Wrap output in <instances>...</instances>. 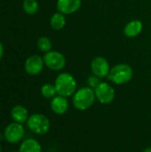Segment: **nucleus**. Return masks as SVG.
<instances>
[{"instance_id":"obj_10","label":"nucleus","mask_w":151,"mask_h":152,"mask_svg":"<svg viewBox=\"0 0 151 152\" xmlns=\"http://www.w3.org/2000/svg\"><path fill=\"white\" fill-rule=\"evenodd\" d=\"M81 6V0H58L57 9L63 14H70L77 12Z\"/></svg>"},{"instance_id":"obj_17","label":"nucleus","mask_w":151,"mask_h":152,"mask_svg":"<svg viewBox=\"0 0 151 152\" xmlns=\"http://www.w3.org/2000/svg\"><path fill=\"white\" fill-rule=\"evenodd\" d=\"M23 10L28 14H34L38 10V3L36 0H25L23 2Z\"/></svg>"},{"instance_id":"obj_1","label":"nucleus","mask_w":151,"mask_h":152,"mask_svg":"<svg viewBox=\"0 0 151 152\" xmlns=\"http://www.w3.org/2000/svg\"><path fill=\"white\" fill-rule=\"evenodd\" d=\"M55 88L57 94L63 97H69L76 93L77 82L75 77L69 73L60 74L55 80Z\"/></svg>"},{"instance_id":"obj_12","label":"nucleus","mask_w":151,"mask_h":152,"mask_svg":"<svg viewBox=\"0 0 151 152\" xmlns=\"http://www.w3.org/2000/svg\"><path fill=\"white\" fill-rule=\"evenodd\" d=\"M142 27H143V25L141 20H131L130 22H128L125 25V27L124 28L125 35L128 37H134L142 32Z\"/></svg>"},{"instance_id":"obj_20","label":"nucleus","mask_w":151,"mask_h":152,"mask_svg":"<svg viewBox=\"0 0 151 152\" xmlns=\"http://www.w3.org/2000/svg\"><path fill=\"white\" fill-rule=\"evenodd\" d=\"M3 53H4V48H3V45L0 42V60H1V58L3 56Z\"/></svg>"},{"instance_id":"obj_13","label":"nucleus","mask_w":151,"mask_h":152,"mask_svg":"<svg viewBox=\"0 0 151 152\" xmlns=\"http://www.w3.org/2000/svg\"><path fill=\"white\" fill-rule=\"evenodd\" d=\"M11 116H12V118L14 120V122L20 123V124L25 123L28 118L27 109L21 105L14 106L11 110Z\"/></svg>"},{"instance_id":"obj_3","label":"nucleus","mask_w":151,"mask_h":152,"mask_svg":"<svg viewBox=\"0 0 151 152\" xmlns=\"http://www.w3.org/2000/svg\"><path fill=\"white\" fill-rule=\"evenodd\" d=\"M133 75V69L128 64L121 63L113 67L107 77L116 85H123L129 82L132 79Z\"/></svg>"},{"instance_id":"obj_16","label":"nucleus","mask_w":151,"mask_h":152,"mask_svg":"<svg viewBox=\"0 0 151 152\" xmlns=\"http://www.w3.org/2000/svg\"><path fill=\"white\" fill-rule=\"evenodd\" d=\"M41 94L46 99H53V98H54L56 94H57L55 86L52 85V84H44L41 87Z\"/></svg>"},{"instance_id":"obj_4","label":"nucleus","mask_w":151,"mask_h":152,"mask_svg":"<svg viewBox=\"0 0 151 152\" xmlns=\"http://www.w3.org/2000/svg\"><path fill=\"white\" fill-rule=\"evenodd\" d=\"M28 129L34 134L43 135L50 129V121L43 114H33L27 120Z\"/></svg>"},{"instance_id":"obj_18","label":"nucleus","mask_w":151,"mask_h":152,"mask_svg":"<svg viewBox=\"0 0 151 152\" xmlns=\"http://www.w3.org/2000/svg\"><path fill=\"white\" fill-rule=\"evenodd\" d=\"M37 47L39 50H41L42 52H45L48 53L51 51L52 48V42L51 40L46 37H42L37 40Z\"/></svg>"},{"instance_id":"obj_2","label":"nucleus","mask_w":151,"mask_h":152,"mask_svg":"<svg viewBox=\"0 0 151 152\" xmlns=\"http://www.w3.org/2000/svg\"><path fill=\"white\" fill-rule=\"evenodd\" d=\"M95 98V93L93 88L82 87L74 94L73 105L78 110H85L94 103Z\"/></svg>"},{"instance_id":"obj_5","label":"nucleus","mask_w":151,"mask_h":152,"mask_svg":"<svg viewBox=\"0 0 151 152\" xmlns=\"http://www.w3.org/2000/svg\"><path fill=\"white\" fill-rule=\"evenodd\" d=\"M96 99L102 104H109L115 99V90L108 83L101 82L94 88Z\"/></svg>"},{"instance_id":"obj_19","label":"nucleus","mask_w":151,"mask_h":152,"mask_svg":"<svg viewBox=\"0 0 151 152\" xmlns=\"http://www.w3.org/2000/svg\"><path fill=\"white\" fill-rule=\"evenodd\" d=\"M100 83H101V82L99 81V77H96V76H94V77H90L89 79H88V84H89V86H91V88H93V87L95 88Z\"/></svg>"},{"instance_id":"obj_15","label":"nucleus","mask_w":151,"mask_h":152,"mask_svg":"<svg viewBox=\"0 0 151 152\" xmlns=\"http://www.w3.org/2000/svg\"><path fill=\"white\" fill-rule=\"evenodd\" d=\"M50 23H51V26H52V28L53 29H56V30L61 29L66 24L65 15L63 13L60 12L54 13L51 18Z\"/></svg>"},{"instance_id":"obj_9","label":"nucleus","mask_w":151,"mask_h":152,"mask_svg":"<svg viewBox=\"0 0 151 152\" xmlns=\"http://www.w3.org/2000/svg\"><path fill=\"white\" fill-rule=\"evenodd\" d=\"M44 64V59H42L39 55H32L25 61V70L28 74L35 76L42 71Z\"/></svg>"},{"instance_id":"obj_8","label":"nucleus","mask_w":151,"mask_h":152,"mask_svg":"<svg viewBox=\"0 0 151 152\" xmlns=\"http://www.w3.org/2000/svg\"><path fill=\"white\" fill-rule=\"evenodd\" d=\"M91 69L93 75L98 77L99 78L107 77L110 71L108 61L101 56H97L92 61Z\"/></svg>"},{"instance_id":"obj_7","label":"nucleus","mask_w":151,"mask_h":152,"mask_svg":"<svg viewBox=\"0 0 151 152\" xmlns=\"http://www.w3.org/2000/svg\"><path fill=\"white\" fill-rule=\"evenodd\" d=\"M44 64L52 70H61L66 65L64 55L56 51H50L44 56Z\"/></svg>"},{"instance_id":"obj_6","label":"nucleus","mask_w":151,"mask_h":152,"mask_svg":"<svg viewBox=\"0 0 151 152\" xmlns=\"http://www.w3.org/2000/svg\"><path fill=\"white\" fill-rule=\"evenodd\" d=\"M25 134V129L23 126L20 123H11L9 124L4 132V139L9 143H17L19 142Z\"/></svg>"},{"instance_id":"obj_11","label":"nucleus","mask_w":151,"mask_h":152,"mask_svg":"<svg viewBox=\"0 0 151 152\" xmlns=\"http://www.w3.org/2000/svg\"><path fill=\"white\" fill-rule=\"evenodd\" d=\"M51 109L57 115H63L67 112L69 109V102L66 97L63 96H55L52 99Z\"/></svg>"},{"instance_id":"obj_14","label":"nucleus","mask_w":151,"mask_h":152,"mask_svg":"<svg viewBox=\"0 0 151 152\" xmlns=\"http://www.w3.org/2000/svg\"><path fill=\"white\" fill-rule=\"evenodd\" d=\"M42 148L40 143L35 139H27L20 146L19 152H41Z\"/></svg>"},{"instance_id":"obj_21","label":"nucleus","mask_w":151,"mask_h":152,"mask_svg":"<svg viewBox=\"0 0 151 152\" xmlns=\"http://www.w3.org/2000/svg\"><path fill=\"white\" fill-rule=\"evenodd\" d=\"M143 152H151V147H150V148H147L146 150H144V151H143Z\"/></svg>"},{"instance_id":"obj_22","label":"nucleus","mask_w":151,"mask_h":152,"mask_svg":"<svg viewBox=\"0 0 151 152\" xmlns=\"http://www.w3.org/2000/svg\"><path fill=\"white\" fill-rule=\"evenodd\" d=\"M1 151H2V149H1V145H0V152H1Z\"/></svg>"}]
</instances>
